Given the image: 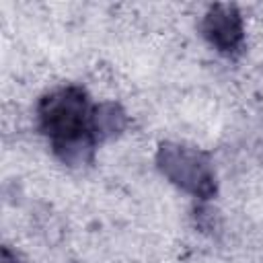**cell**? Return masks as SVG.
Wrapping results in <instances>:
<instances>
[{
	"instance_id": "1",
	"label": "cell",
	"mask_w": 263,
	"mask_h": 263,
	"mask_svg": "<svg viewBox=\"0 0 263 263\" xmlns=\"http://www.w3.org/2000/svg\"><path fill=\"white\" fill-rule=\"evenodd\" d=\"M90 97L78 84L51 88L39 99L37 127L49 140V148L62 164L72 168L92 164L99 142L90 132Z\"/></svg>"
},
{
	"instance_id": "2",
	"label": "cell",
	"mask_w": 263,
	"mask_h": 263,
	"mask_svg": "<svg viewBox=\"0 0 263 263\" xmlns=\"http://www.w3.org/2000/svg\"><path fill=\"white\" fill-rule=\"evenodd\" d=\"M156 168L181 191L208 201L218 191V177L210 154L183 142H160L156 150Z\"/></svg>"
},
{
	"instance_id": "3",
	"label": "cell",
	"mask_w": 263,
	"mask_h": 263,
	"mask_svg": "<svg viewBox=\"0 0 263 263\" xmlns=\"http://www.w3.org/2000/svg\"><path fill=\"white\" fill-rule=\"evenodd\" d=\"M201 37L218 53L234 58L245 47V21L234 4H212L199 23Z\"/></svg>"
},
{
	"instance_id": "4",
	"label": "cell",
	"mask_w": 263,
	"mask_h": 263,
	"mask_svg": "<svg viewBox=\"0 0 263 263\" xmlns=\"http://www.w3.org/2000/svg\"><path fill=\"white\" fill-rule=\"evenodd\" d=\"M125 127H127V113L123 111V107L119 103L101 101V103L92 105L90 132H92V136L99 144L119 136Z\"/></svg>"
},
{
	"instance_id": "5",
	"label": "cell",
	"mask_w": 263,
	"mask_h": 263,
	"mask_svg": "<svg viewBox=\"0 0 263 263\" xmlns=\"http://www.w3.org/2000/svg\"><path fill=\"white\" fill-rule=\"evenodd\" d=\"M2 263H21L18 255H16L8 245H4V247H2Z\"/></svg>"
}]
</instances>
